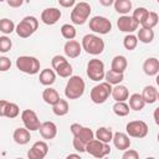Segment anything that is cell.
<instances>
[{
    "instance_id": "1",
    "label": "cell",
    "mask_w": 159,
    "mask_h": 159,
    "mask_svg": "<svg viewBox=\"0 0 159 159\" xmlns=\"http://www.w3.org/2000/svg\"><path fill=\"white\" fill-rule=\"evenodd\" d=\"M81 45H82V48L88 53V55H92V56H97V55H101L103 51H104V41L96 34H87L82 37V41H81Z\"/></svg>"
},
{
    "instance_id": "2",
    "label": "cell",
    "mask_w": 159,
    "mask_h": 159,
    "mask_svg": "<svg viewBox=\"0 0 159 159\" xmlns=\"http://www.w3.org/2000/svg\"><path fill=\"white\" fill-rule=\"evenodd\" d=\"M86 89V83L80 76H71L65 86V96L68 99H78L83 96Z\"/></svg>"
},
{
    "instance_id": "3",
    "label": "cell",
    "mask_w": 159,
    "mask_h": 159,
    "mask_svg": "<svg viewBox=\"0 0 159 159\" xmlns=\"http://www.w3.org/2000/svg\"><path fill=\"white\" fill-rule=\"evenodd\" d=\"M39 27V20L32 16V15H29V16H25L17 25H16V35L21 39H27L30 37L31 35L35 34V31L37 30Z\"/></svg>"
},
{
    "instance_id": "4",
    "label": "cell",
    "mask_w": 159,
    "mask_h": 159,
    "mask_svg": "<svg viewBox=\"0 0 159 159\" xmlns=\"http://www.w3.org/2000/svg\"><path fill=\"white\" fill-rule=\"evenodd\" d=\"M112 89H113V86L111 83H108L107 81L99 82L91 89V93H89L91 101L96 104L104 103L109 98V96H112Z\"/></svg>"
},
{
    "instance_id": "5",
    "label": "cell",
    "mask_w": 159,
    "mask_h": 159,
    "mask_svg": "<svg viewBox=\"0 0 159 159\" xmlns=\"http://www.w3.org/2000/svg\"><path fill=\"white\" fill-rule=\"evenodd\" d=\"M16 67L26 75H36L40 72V61L34 56H20L16 58Z\"/></svg>"
},
{
    "instance_id": "6",
    "label": "cell",
    "mask_w": 159,
    "mask_h": 159,
    "mask_svg": "<svg viewBox=\"0 0 159 159\" xmlns=\"http://www.w3.org/2000/svg\"><path fill=\"white\" fill-rule=\"evenodd\" d=\"M91 15V5L86 1L77 2L71 11V21L75 25H83Z\"/></svg>"
},
{
    "instance_id": "7",
    "label": "cell",
    "mask_w": 159,
    "mask_h": 159,
    "mask_svg": "<svg viewBox=\"0 0 159 159\" xmlns=\"http://www.w3.org/2000/svg\"><path fill=\"white\" fill-rule=\"evenodd\" d=\"M51 65H52V68L55 70V72L60 77L68 78V77L72 76L73 67H72V65L68 62V60L65 56H61V55L53 56L52 60H51Z\"/></svg>"
},
{
    "instance_id": "8",
    "label": "cell",
    "mask_w": 159,
    "mask_h": 159,
    "mask_svg": "<svg viewBox=\"0 0 159 159\" xmlns=\"http://www.w3.org/2000/svg\"><path fill=\"white\" fill-rule=\"evenodd\" d=\"M86 73L91 81L94 82H101L104 80L106 76V70H104V63L99 58H92L87 63V70Z\"/></svg>"
},
{
    "instance_id": "9",
    "label": "cell",
    "mask_w": 159,
    "mask_h": 159,
    "mask_svg": "<svg viewBox=\"0 0 159 159\" xmlns=\"http://www.w3.org/2000/svg\"><path fill=\"white\" fill-rule=\"evenodd\" d=\"M86 152L94 158H104L111 153L109 143L101 142L99 139H92L86 145Z\"/></svg>"
},
{
    "instance_id": "10",
    "label": "cell",
    "mask_w": 159,
    "mask_h": 159,
    "mask_svg": "<svg viewBox=\"0 0 159 159\" xmlns=\"http://www.w3.org/2000/svg\"><path fill=\"white\" fill-rule=\"evenodd\" d=\"M89 30L98 35H107L112 30V22L104 16H93L89 20Z\"/></svg>"
},
{
    "instance_id": "11",
    "label": "cell",
    "mask_w": 159,
    "mask_h": 159,
    "mask_svg": "<svg viewBox=\"0 0 159 159\" xmlns=\"http://www.w3.org/2000/svg\"><path fill=\"white\" fill-rule=\"evenodd\" d=\"M148 130V124L144 120H132L125 125V132L132 138H144L147 137Z\"/></svg>"
},
{
    "instance_id": "12",
    "label": "cell",
    "mask_w": 159,
    "mask_h": 159,
    "mask_svg": "<svg viewBox=\"0 0 159 159\" xmlns=\"http://www.w3.org/2000/svg\"><path fill=\"white\" fill-rule=\"evenodd\" d=\"M21 120L24 123V127H26L30 132H35L40 129L41 122L36 114L35 111L32 109H24L21 112Z\"/></svg>"
},
{
    "instance_id": "13",
    "label": "cell",
    "mask_w": 159,
    "mask_h": 159,
    "mask_svg": "<svg viewBox=\"0 0 159 159\" xmlns=\"http://www.w3.org/2000/svg\"><path fill=\"white\" fill-rule=\"evenodd\" d=\"M117 26L119 31L127 32V34H133L135 30H138L139 24L133 19V16L129 15H122L117 20Z\"/></svg>"
},
{
    "instance_id": "14",
    "label": "cell",
    "mask_w": 159,
    "mask_h": 159,
    "mask_svg": "<svg viewBox=\"0 0 159 159\" xmlns=\"http://www.w3.org/2000/svg\"><path fill=\"white\" fill-rule=\"evenodd\" d=\"M48 153V145L43 140H37L32 144L30 150L27 152L29 159H43Z\"/></svg>"
},
{
    "instance_id": "15",
    "label": "cell",
    "mask_w": 159,
    "mask_h": 159,
    "mask_svg": "<svg viewBox=\"0 0 159 159\" xmlns=\"http://www.w3.org/2000/svg\"><path fill=\"white\" fill-rule=\"evenodd\" d=\"M20 114V107L14 103V102H9L6 99H1L0 101V116L1 117H6V118H16Z\"/></svg>"
},
{
    "instance_id": "16",
    "label": "cell",
    "mask_w": 159,
    "mask_h": 159,
    "mask_svg": "<svg viewBox=\"0 0 159 159\" xmlns=\"http://www.w3.org/2000/svg\"><path fill=\"white\" fill-rule=\"evenodd\" d=\"M61 16H62V12H61L60 9H57V7H46L41 12V21L45 25L51 26V25L57 24V21L61 19Z\"/></svg>"
},
{
    "instance_id": "17",
    "label": "cell",
    "mask_w": 159,
    "mask_h": 159,
    "mask_svg": "<svg viewBox=\"0 0 159 159\" xmlns=\"http://www.w3.org/2000/svg\"><path fill=\"white\" fill-rule=\"evenodd\" d=\"M82 45L76 40H67L63 45V52L68 58H77L82 52Z\"/></svg>"
},
{
    "instance_id": "18",
    "label": "cell",
    "mask_w": 159,
    "mask_h": 159,
    "mask_svg": "<svg viewBox=\"0 0 159 159\" xmlns=\"http://www.w3.org/2000/svg\"><path fill=\"white\" fill-rule=\"evenodd\" d=\"M39 130H40L41 137L47 140H51V139L56 138V135H57V125L51 120L42 122Z\"/></svg>"
},
{
    "instance_id": "19",
    "label": "cell",
    "mask_w": 159,
    "mask_h": 159,
    "mask_svg": "<svg viewBox=\"0 0 159 159\" xmlns=\"http://www.w3.org/2000/svg\"><path fill=\"white\" fill-rule=\"evenodd\" d=\"M112 142H113L114 147H116L118 150H123V152L127 150V149L130 147V144H132V142H130L129 135L127 134V132H125V133H123V132H116V133L113 134Z\"/></svg>"
},
{
    "instance_id": "20",
    "label": "cell",
    "mask_w": 159,
    "mask_h": 159,
    "mask_svg": "<svg viewBox=\"0 0 159 159\" xmlns=\"http://www.w3.org/2000/svg\"><path fill=\"white\" fill-rule=\"evenodd\" d=\"M12 139H14V142H15L16 144H19V145H25V144H27V143L30 142V139H31L30 130H29L26 127H24V128L19 127V128H16V129L14 130V133H12Z\"/></svg>"
},
{
    "instance_id": "21",
    "label": "cell",
    "mask_w": 159,
    "mask_h": 159,
    "mask_svg": "<svg viewBox=\"0 0 159 159\" xmlns=\"http://www.w3.org/2000/svg\"><path fill=\"white\" fill-rule=\"evenodd\" d=\"M143 71L147 76H157L159 73V60L157 57H148L143 62Z\"/></svg>"
},
{
    "instance_id": "22",
    "label": "cell",
    "mask_w": 159,
    "mask_h": 159,
    "mask_svg": "<svg viewBox=\"0 0 159 159\" xmlns=\"http://www.w3.org/2000/svg\"><path fill=\"white\" fill-rule=\"evenodd\" d=\"M112 98L116 102H125L129 98V89L124 84H116L112 89Z\"/></svg>"
},
{
    "instance_id": "23",
    "label": "cell",
    "mask_w": 159,
    "mask_h": 159,
    "mask_svg": "<svg viewBox=\"0 0 159 159\" xmlns=\"http://www.w3.org/2000/svg\"><path fill=\"white\" fill-rule=\"evenodd\" d=\"M56 72H55V70L52 68H45V70H42L41 72H40V76H39V81H40V83L41 84H43V86H46V87H48V86H52L53 83H55V81H56Z\"/></svg>"
},
{
    "instance_id": "24",
    "label": "cell",
    "mask_w": 159,
    "mask_h": 159,
    "mask_svg": "<svg viewBox=\"0 0 159 159\" xmlns=\"http://www.w3.org/2000/svg\"><path fill=\"white\" fill-rule=\"evenodd\" d=\"M42 99H43L45 103H47L50 106H53V104H56L61 99V97H60L58 92L55 88H52L51 86H48L42 92Z\"/></svg>"
},
{
    "instance_id": "25",
    "label": "cell",
    "mask_w": 159,
    "mask_h": 159,
    "mask_svg": "<svg viewBox=\"0 0 159 159\" xmlns=\"http://www.w3.org/2000/svg\"><path fill=\"white\" fill-rule=\"evenodd\" d=\"M127 66H128V61H127L125 56H123V55H117V56H114L113 60H112L111 70H113V71H116V72L124 73V71L127 70Z\"/></svg>"
},
{
    "instance_id": "26",
    "label": "cell",
    "mask_w": 159,
    "mask_h": 159,
    "mask_svg": "<svg viewBox=\"0 0 159 159\" xmlns=\"http://www.w3.org/2000/svg\"><path fill=\"white\" fill-rule=\"evenodd\" d=\"M128 101H129L128 104H129L130 109H133V111H135V112L142 111V109L144 108V106L147 104L145 101H144V98H143V96H142V93H140V94H139V93H133V94H130L129 98H128Z\"/></svg>"
},
{
    "instance_id": "27",
    "label": "cell",
    "mask_w": 159,
    "mask_h": 159,
    "mask_svg": "<svg viewBox=\"0 0 159 159\" xmlns=\"http://www.w3.org/2000/svg\"><path fill=\"white\" fill-rule=\"evenodd\" d=\"M142 96L147 104H153L158 99V89L152 84L145 86L142 91Z\"/></svg>"
},
{
    "instance_id": "28",
    "label": "cell",
    "mask_w": 159,
    "mask_h": 159,
    "mask_svg": "<svg viewBox=\"0 0 159 159\" xmlns=\"http://www.w3.org/2000/svg\"><path fill=\"white\" fill-rule=\"evenodd\" d=\"M113 134H114V133L112 132L111 128H108V127H99V128L96 130L94 137H96L97 139H99L101 142L109 143V142H112V139H113Z\"/></svg>"
},
{
    "instance_id": "29",
    "label": "cell",
    "mask_w": 159,
    "mask_h": 159,
    "mask_svg": "<svg viewBox=\"0 0 159 159\" xmlns=\"http://www.w3.org/2000/svg\"><path fill=\"white\" fill-rule=\"evenodd\" d=\"M113 6H114V10L120 15H128L133 7L130 0H116Z\"/></svg>"
},
{
    "instance_id": "30",
    "label": "cell",
    "mask_w": 159,
    "mask_h": 159,
    "mask_svg": "<svg viewBox=\"0 0 159 159\" xmlns=\"http://www.w3.org/2000/svg\"><path fill=\"white\" fill-rule=\"evenodd\" d=\"M68 111H70L68 102H67L66 99H62V98H61L56 104L52 106V112H53V114L57 116V117H63V116H66V114L68 113Z\"/></svg>"
},
{
    "instance_id": "31",
    "label": "cell",
    "mask_w": 159,
    "mask_h": 159,
    "mask_svg": "<svg viewBox=\"0 0 159 159\" xmlns=\"http://www.w3.org/2000/svg\"><path fill=\"white\" fill-rule=\"evenodd\" d=\"M137 37L143 43H150L154 40V31H153V29H148V27H143L142 26L138 30Z\"/></svg>"
},
{
    "instance_id": "32",
    "label": "cell",
    "mask_w": 159,
    "mask_h": 159,
    "mask_svg": "<svg viewBox=\"0 0 159 159\" xmlns=\"http://www.w3.org/2000/svg\"><path fill=\"white\" fill-rule=\"evenodd\" d=\"M104 80L111 83L112 86H116V84H119L123 82L124 80V73H120V72H116L113 70H109L106 72V76H104Z\"/></svg>"
},
{
    "instance_id": "33",
    "label": "cell",
    "mask_w": 159,
    "mask_h": 159,
    "mask_svg": "<svg viewBox=\"0 0 159 159\" xmlns=\"http://www.w3.org/2000/svg\"><path fill=\"white\" fill-rule=\"evenodd\" d=\"M113 109V113L118 117H125L129 114V111H130V107L128 103L125 102H116L112 107Z\"/></svg>"
},
{
    "instance_id": "34",
    "label": "cell",
    "mask_w": 159,
    "mask_h": 159,
    "mask_svg": "<svg viewBox=\"0 0 159 159\" xmlns=\"http://www.w3.org/2000/svg\"><path fill=\"white\" fill-rule=\"evenodd\" d=\"M159 22V15L155 11H149L147 17L144 19V21L140 24L143 27H148V29H154Z\"/></svg>"
},
{
    "instance_id": "35",
    "label": "cell",
    "mask_w": 159,
    "mask_h": 159,
    "mask_svg": "<svg viewBox=\"0 0 159 159\" xmlns=\"http://www.w3.org/2000/svg\"><path fill=\"white\" fill-rule=\"evenodd\" d=\"M15 30H16V26H15V24H14L12 20L6 19V17H4V19L0 20V31L4 35H10Z\"/></svg>"
},
{
    "instance_id": "36",
    "label": "cell",
    "mask_w": 159,
    "mask_h": 159,
    "mask_svg": "<svg viewBox=\"0 0 159 159\" xmlns=\"http://www.w3.org/2000/svg\"><path fill=\"white\" fill-rule=\"evenodd\" d=\"M60 30H61L62 37H65L66 40H73L76 37V35H77L76 27L73 25H70V24H63Z\"/></svg>"
},
{
    "instance_id": "37",
    "label": "cell",
    "mask_w": 159,
    "mask_h": 159,
    "mask_svg": "<svg viewBox=\"0 0 159 159\" xmlns=\"http://www.w3.org/2000/svg\"><path fill=\"white\" fill-rule=\"evenodd\" d=\"M73 137L80 138V139L83 140L84 143H88V142H91L92 139H94V132H93L91 128H88V127H82V128L80 129V132H78L76 135H73Z\"/></svg>"
},
{
    "instance_id": "38",
    "label": "cell",
    "mask_w": 159,
    "mask_h": 159,
    "mask_svg": "<svg viewBox=\"0 0 159 159\" xmlns=\"http://www.w3.org/2000/svg\"><path fill=\"white\" fill-rule=\"evenodd\" d=\"M138 41H139V40H138V37H137L135 35L128 34V35H125V37L123 39V46H124L125 50L132 51V50H134V48L137 47Z\"/></svg>"
},
{
    "instance_id": "39",
    "label": "cell",
    "mask_w": 159,
    "mask_h": 159,
    "mask_svg": "<svg viewBox=\"0 0 159 159\" xmlns=\"http://www.w3.org/2000/svg\"><path fill=\"white\" fill-rule=\"evenodd\" d=\"M148 12H149V10L147 9V7H143V6H139V7H137L135 10H133V14H132V16H133V19L140 25L143 21H144V19L147 17V15H148Z\"/></svg>"
},
{
    "instance_id": "40",
    "label": "cell",
    "mask_w": 159,
    "mask_h": 159,
    "mask_svg": "<svg viewBox=\"0 0 159 159\" xmlns=\"http://www.w3.org/2000/svg\"><path fill=\"white\" fill-rule=\"evenodd\" d=\"M11 47H12L11 40H10L7 36H5V35H4V36H0V52L5 53V52L10 51Z\"/></svg>"
},
{
    "instance_id": "41",
    "label": "cell",
    "mask_w": 159,
    "mask_h": 159,
    "mask_svg": "<svg viewBox=\"0 0 159 159\" xmlns=\"http://www.w3.org/2000/svg\"><path fill=\"white\" fill-rule=\"evenodd\" d=\"M72 144H73V149L77 150L78 153H84V152H86V145H87V143H84V142L81 140L80 138L73 137V142H72Z\"/></svg>"
},
{
    "instance_id": "42",
    "label": "cell",
    "mask_w": 159,
    "mask_h": 159,
    "mask_svg": "<svg viewBox=\"0 0 159 159\" xmlns=\"http://www.w3.org/2000/svg\"><path fill=\"white\" fill-rule=\"evenodd\" d=\"M122 158L123 159H138L139 158V153L135 150V149H127L124 150V153L122 154Z\"/></svg>"
},
{
    "instance_id": "43",
    "label": "cell",
    "mask_w": 159,
    "mask_h": 159,
    "mask_svg": "<svg viewBox=\"0 0 159 159\" xmlns=\"http://www.w3.org/2000/svg\"><path fill=\"white\" fill-rule=\"evenodd\" d=\"M10 67H11V61H10V58H7V57H5V56H1V57H0V71H1V72H5V71L10 70Z\"/></svg>"
},
{
    "instance_id": "44",
    "label": "cell",
    "mask_w": 159,
    "mask_h": 159,
    "mask_svg": "<svg viewBox=\"0 0 159 159\" xmlns=\"http://www.w3.org/2000/svg\"><path fill=\"white\" fill-rule=\"evenodd\" d=\"M58 4L62 6V7H72L76 5V0H58Z\"/></svg>"
},
{
    "instance_id": "45",
    "label": "cell",
    "mask_w": 159,
    "mask_h": 159,
    "mask_svg": "<svg viewBox=\"0 0 159 159\" xmlns=\"http://www.w3.org/2000/svg\"><path fill=\"white\" fill-rule=\"evenodd\" d=\"M24 1H25V0H6L7 5H9L10 7H20V6L24 4Z\"/></svg>"
},
{
    "instance_id": "46",
    "label": "cell",
    "mask_w": 159,
    "mask_h": 159,
    "mask_svg": "<svg viewBox=\"0 0 159 159\" xmlns=\"http://www.w3.org/2000/svg\"><path fill=\"white\" fill-rule=\"evenodd\" d=\"M153 118H154V122L157 125H159V107H157L153 112Z\"/></svg>"
},
{
    "instance_id": "47",
    "label": "cell",
    "mask_w": 159,
    "mask_h": 159,
    "mask_svg": "<svg viewBox=\"0 0 159 159\" xmlns=\"http://www.w3.org/2000/svg\"><path fill=\"white\" fill-rule=\"evenodd\" d=\"M98 1H99V4H101V5H103V6L108 7V6H112V5L114 4V1H116V0H98Z\"/></svg>"
},
{
    "instance_id": "48",
    "label": "cell",
    "mask_w": 159,
    "mask_h": 159,
    "mask_svg": "<svg viewBox=\"0 0 159 159\" xmlns=\"http://www.w3.org/2000/svg\"><path fill=\"white\" fill-rule=\"evenodd\" d=\"M70 158H80V154H68L67 159H70Z\"/></svg>"
},
{
    "instance_id": "49",
    "label": "cell",
    "mask_w": 159,
    "mask_h": 159,
    "mask_svg": "<svg viewBox=\"0 0 159 159\" xmlns=\"http://www.w3.org/2000/svg\"><path fill=\"white\" fill-rule=\"evenodd\" d=\"M155 83L158 84V87H159V73L155 76Z\"/></svg>"
},
{
    "instance_id": "50",
    "label": "cell",
    "mask_w": 159,
    "mask_h": 159,
    "mask_svg": "<svg viewBox=\"0 0 159 159\" xmlns=\"http://www.w3.org/2000/svg\"><path fill=\"white\" fill-rule=\"evenodd\" d=\"M157 138H158V143H159V133H158V137Z\"/></svg>"
},
{
    "instance_id": "51",
    "label": "cell",
    "mask_w": 159,
    "mask_h": 159,
    "mask_svg": "<svg viewBox=\"0 0 159 159\" xmlns=\"http://www.w3.org/2000/svg\"><path fill=\"white\" fill-rule=\"evenodd\" d=\"M157 101H159V91H158V99Z\"/></svg>"
},
{
    "instance_id": "52",
    "label": "cell",
    "mask_w": 159,
    "mask_h": 159,
    "mask_svg": "<svg viewBox=\"0 0 159 159\" xmlns=\"http://www.w3.org/2000/svg\"><path fill=\"white\" fill-rule=\"evenodd\" d=\"M0 1H1V2H4V1H6V0H0Z\"/></svg>"
},
{
    "instance_id": "53",
    "label": "cell",
    "mask_w": 159,
    "mask_h": 159,
    "mask_svg": "<svg viewBox=\"0 0 159 159\" xmlns=\"http://www.w3.org/2000/svg\"><path fill=\"white\" fill-rule=\"evenodd\" d=\"M157 2H158V4H159V0H157Z\"/></svg>"
}]
</instances>
